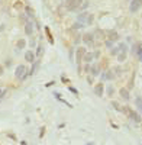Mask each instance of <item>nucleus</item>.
Returning <instances> with one entry per match:
<instances>
[{
    "instance_id": "1",
    "label": "nucleus",
    "mask_w": 142,
    "mask_h": 145,
    "mask_svg": "<svg viewBox=\"0 0 142 145\" xmlns=\"http://www.w3.org/2000/svg\"><path fill=\"white\" fill-rule=\"evenodd\" d=\"M77 22H81V23H87V25H90V23H93V15L83 12V13L78 15V18H77Z\"/></svg>"
},
{
    "instance_id": "2",
    "label": "nucleus",
    "mask_w": 142,
    "mask_h": 145,
    "mask_svg": "<svg viewBox=\"0 0 142 145\" xmlns=\"http://www.w3.org/2000/svg\"><path fill=\"white\" fill-rule=\"evenodd\" d=\"M16 77H18V78H20V80H23V78H26V76H28V74H26V68L25 67H23V65H18V67H16Z\"/></svg>"
},
{
    "instance_id": "3",
    "label": "nucleus",
    "mask_w": 142,
    "mask_h": 145,
    "mask_svg": "<svg viewBox=\"0 0 142 145\" xmlns=\"http://www.w3.org/2000/svg\"><path fill=\"white\" fill-rule=\"evenodd\" d=\"M141 6H142V0H132L131 4H129V10H131L132 13H135V12L139 10Z\"/></svg>"
},
{
    "instance_id": "4",
    "label": "nucleus",
    "mask_w": 142,
    "mask_h": 145,
    "mask_svg": "<svg viewBox=\"0 0 142 145\" xmlns=\"http://www.w3.org/2000/svg\"><path fill=\"white\" fill-rule=\"evenodd\" d=\"M80 3H81V0H67V6H68L70 10H74Z\"/></svg>"
},
{
    "instance_id": "5",
    "label": "nucleus",
    "mask_w": 142,
    "mask_h": 145,
    "mask_svg": "<svg viewBox=\"0 0 142 145\" xmlns=\"http://www.w3.org/2000/svg\"><path fill=\"white\" fill-rule=\"evenodd\" d=\"M84 54H86V49H84V48H78V49H77V58H76L77 64H80L81 62V58L84 57Z\"/></svg>"
},
{
    "instance_id": "6",
    "label": "nucleus",
    "mask_w": 142,
    "mask_h": 145,
    "mask_svg": "<svg viewBox=\"0 0 142 145\" xmlns=\"http://www.w3.org/2000/svg\"><path fill=\"white\" fill-rule=\"evenodd\" d=\"M129 112V116H131V119L133 120V122H141V116H139V113L133 112V110H128Z\"/></svg>"
},
{
    "instance_id": "7",
    "label": "nucleus",
    "mask_w": 142,
    "mask_h": 145,
    "mask_svg": "<svg viewBox=\"0 0 142 145\" xmlns=\"http://www.w3.org/2000/svg\"><path fill=\"white\" fill-rule=\"evenodd\" d=\"M25 60L29 62H33L35 61V54H33L32 51H26L25 52Z\"/></svg>"
},
{
    "instance_id": "8",
    "label": "nucleus",
    "mask_w": 142,
    "mask_h": 145,
    "mask_svg": "<svg viewBox=\"0 0 142 145\" xmlns=\"http://www.w3.org/2000/svg\"><path fill=\"white\" fill-rule=\"evenodd\" d=\"M93 38H94V36L91 35V33H86L84 38H83V41L87 44V45H93Z\"/></svg>"
},
{
    "instance_id": "9",
    "label": "nucleus",
    "mask_w": 142,
    "mask_h": 145,
    "mask_svg": "<svg viewBox=\"0 0 142 145\" xmlns=\"http://www.w3.org/2000/svg\"><path fill=\"white\" fill-rule=\"evenodd\" d=\"M94 93H96V96L102 97L103 96V84H97V86L94 87Z\"/></svg>"
},
{
    "instance_id": "10",
    "label": "nucleus",
    "mask_w": 142,
    "mask_h": 145,
    "mask_svg": "<svg viewBox=\"0 0 142 145\" xmlns=\"http://www.w3.org/2000/svg\"><path fill=\"white\" fill-rule=\"evenodd\" d=\"M33 31V25L31 23V22H26V25H25V33L26 35H31Z\"/></svg>"
},
{
    "instance_id": "11",
    "label": "nucleus",
    "mask_w": 142,
    "mask_h": 145,
    "mask_svg": "<svg viewBox=\"0 0 142 145\" xmlns=\"http://www.w3.org/2000/svg\"><path fill=\"white\" fill-rule=\"evenodd\" d=\"M119 94L122 96V99H129V90L128 89H120Z\"/></svg>"
},
{
    "instance_id": "12",
    "label": "nucleus",
    "mask_w": 142,
    "mask_h": 145,
    "mask_svg": "<svg viewBox=\"0 0 142 145\" xmlns=\"http://www.w3.org/2000/svg\"><path fill=\"white\" fill-rule=\"evenodd\" d=\"M113 77H115V76H113L112 71H106L104 74H102V78H103V80H112Z\"/></svg>"
},
{
    "instance_id": "13",
    "label": "nucleus",
    "mask_w": 142,
    "mask_h": 145,
    "mask_svg": "<svg viewBox=\"0 0 142 145\" xmlns=\"http://www.w3.org/2000/svg\"><path fill=\"white\" fill-rule=\"evenodd\" d=\"M99 71H100V68H99V65H97V64H94V65H93V67L90 68V72L93 74V76H97Z\"/></svg>"
},
{
    "instance_id": "14",
    "label": "nucleus",
    "mask_w": 142,
    "mask_h": 145,
    "mask_svg": "<svg viewBox=\"0 0 142 145\" xmlns=\"http://www.w3.org/2000/svg\"><path fill=\"white\" fill-rule=\"evenodd\" d=\"M119 51H120V52H123V54H126V52H128V45H126V44H123V42L119 44Z\"/></svg>"
},
{
    "instance_id": "15",
    "label": "nucleus",
    "mask_w": 142,
    "mask_h": 145,
    "mask_svg": "<svg viewBox=\"0 0 142 145\" xmlns=\"http://www.w3.org/2000/svg\"><path fill=\"white\" fill-rule=\"evenodd\" d=\"M93 57H94V55L91 54V52H87V54H84V61H86V62H91Z\"/></svg>"
},
{
    "instance_id": "16",
    "label": "nucleus",
    "mask_w": 142,
    "mask_h": 145,
    "mask_svg": "<svg viewBox=\"0 0 142 145\" xmlns=\"http://www.w3.org/2000/svg\"><path fill=\"white\" fill-rule=\"evenodd\" d=\"M109 36H110L109 41H116V39H117V33L115 32V31H110V32H109Z\"/></svg>"
},
{
    "instance_id": "17",
    "label": "nucleus",
    "mask_w": 142,
    "mask_h": 145,
    "mask_svg": "<svg viewBox=\"0 0 142 145\" xmlns=\"http://www.w3.org/2000/svg\"><path fill=\"white\" fill-rule=\"evenodd\" d=\"M136 106H138V110L142 113V97H138V99H136Z\"/></svg>"
},
{
    "instance_id": "18",
    "label": "nucleus",
    "mask_w": 142,
    "mask_h": 145,
    "mask_svg": "<svg viewBox=\"0 0 142 145\" xmlns=\"http://www.w3.org/2000/svg\"><path fill=\"white\" fill-rule=\"evenodd\" d=\"M83 26H84V23H81V22H76V23L73 25V28L74 29H80V28H83Z\"/></svg>"
},
{
    "instance_id": "19",
    "label": "nucleus",
    "mask_w": 142,
    "mask_h": 145,
    "mask_svg": "<svg viewBox=\"0 0 142 145\" xmlns=\"http://www.w3.org/2000/svg\"><path fill=\"white\" fill-rule=\"evenodd\" d=\"M125 58H126V54H123V52L117 54V60H119V61H125Z\"/></svg>"
},
{
    "instance_id": "20",
    "label": "nucleus",
    "mask_w": 142,
    "mask_h": 145,
    "mask_svg": "<svg viewBox=\"0 0 142 145\" xmlns=\"http://www.w3.org/2000/svg\"><path fill=\"white\" fill-rule=\"evenodd\" d=\"M23 47H25V41H23V39H19L18 41V48H19V49H22Z\"/></svg>"
},
{
    "instance_id": "21",
    "label": "nucleus",
    "mask_w": 142,
    "mask_h": 145,
    "mask_svg": "<svg viewBox=\"0 0 142 145\" xmlns=\"http://www.w3.org/2000/svg\"><path fill=\"white\" fill-rule=\"evenodd\" d=\"M110 52H112L113 55H117V54H119V47H113Z\"/></svg>"
},
{
    "instance_id": "22",
    "label": "nucleus",
    "mask_w": 142,
    "mask_h": 145,
    "mask_svg": "<svg viewBox=\"0 0 142 145\" xmlns=\"http://www.w3.org/2000/svg\"><path fill=\"white\" fill-rule=\"evenodd\" d=\"M42 52H44V48H42V47H38L36 55H38V57H41V55H42Z\"/></svg>"
},
{
    "instance_id": "23",
    "label": "nucleus",
    "mask_w": 142,
    "mask_h": 145,
    "mask_svg": "<svg viewBox=\"0 0 142 145\" xmlns=\"http://www.w3.org/2000/svg\"><path fill=\"white\" fill-rule=\"evenodd\" d=\"M138 57H139V61H142V48L138 49Z\"/></svg>"
},
{
    "instance_id": "24",
    "label": "nucleus",
    "mask_w": 142,
    "mask_h": 145,
    "mask_svg": "<svg viewBox=\"0 0 142 145\" xmlns=\"http://www.w3.org/2000/svg\"><path fill=\"white\" fill-rule=\"evenodd\" d=\"M112 106H113V107H115V109H117V110H120V107H119V105H117L116 102H112Z\"/></svg>"
},
{
    "instance_id": "25",
    "label": "nucleus",
    "mask_w": 142,
    "mask_h": 145,
    "mask_svg": "<svg viewBox=\"0 0 142 145\" xmlns=\"http://www.w3.org/2000/svg\"><path fill=\"white\" fill-rule=\"evenodd\" d=\"M107 93H109L110 96L113 94V87H112V86H109V87H107Z\"/></svg>"
},
{
    "instance_id": "26",
    "label": "nucleus",
    "mask_w": 142,
    "mask_h": 145,
    "mask_svg": "<svg viewBox=\"0 0 142 145\" xmlns=\"http://www.w3.org/2000/svg\"><path fill=\"white\" fill-rule=\"evenodd\" d=\"M73 55H74V51L70 49V60H73Z\"/></svg>"
},
{
    "instance_id": "27",
    "label": "nucleus",
    "mask_w": 142,
    "mask_h": 145,
    "mask_svg": "<svg viewBox=\"0 0 142 145\" xmlns=\"http://www.w3.org/2000/svg\"><path fill=\"white\" fill-rule=\"evenodd\" d=\"M4 93H6V89H3V90L0 91V99L3 97V94H4Z\"/></svg>"
},
{
    "instance_id": "28",
    "label": "nucleus",
    "mask_w": 142,
    "mask_h": 145,
    "mask_svg": "<svg viewBox=\"0 0 142 145\" xmlns=\"http://www.w3.org/2000/svg\"><path fill=\"white\" fill-rule=\"evenodd\" d=\"M3 74V67H0V76Z\"/></svg>"
}]
</instances>
